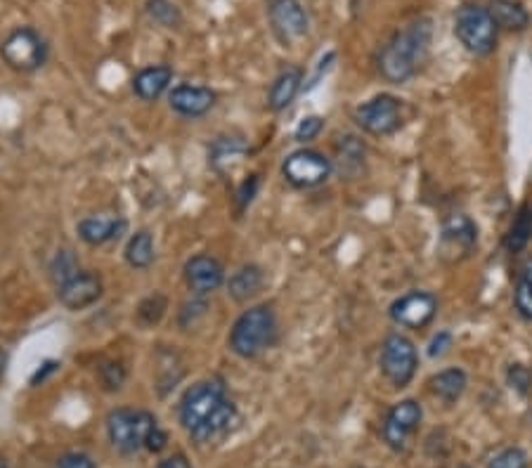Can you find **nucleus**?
Instances as JSON below:
<instances>
[{
	"label": "nucleus",
	"instance_id": "nucleus-21",
	"mask_svg": "<svg viewBox=\"0 0 532 468\" xmlns=\"http://www.w3.org/2000/svg\"><path fill=\"white\" fill-rule=\"evenodd\" d=\"M263 284L265 275L258 265H242L227 279V294H230V298H235L237 303H246L249 298L261 294Z\"/></svg>",
	"mask_w": 532,
	"mask_h": 468
},
{
	"label": "nucleus",
	"instance_id": "nucleus-6",
	"mask_svg": "<svg viewBox=\"0 0 532 468\" xmlns=\"http://www.w3.org/2000/svg\"><path fill=\"white\" fill-rule=\"evenodd\" d=\"M0 57L10 69L29 74V71L41 69L45 60H48V45H45L36 29L19 26L0 45Z\"/></svg>",
	"mask_w": 532,
	"mask_h": 468
},
{
	"label": "nucleus",
	"instance_id": "nucleus-18",
	"mask_svg": "<svg viewBox=\"0 0 532 468\" xmlns=\"http://www.w3.org/2000/svg\"><path fill=\"white\" fill-rule=\"evenodd\" d=\"M128 223L123 218H83L79 223V237L88 246H105L126 232Z\"/></svg>",
	"mask_w": 532,
	"mask_h": 468
},
{
	"label": "nucleus",
	"instance_id": "nucleus-20",
	"mask_svg": "<svg viewBox=\"0 0 532 468\" xmlns=\"http://www.w3.org/2000/svg\"><path fill=\"white\" fill-rule=\"evenodd\" d=\"M235 421H237V405L232 400H225L223 405H220L199 428H194L190 435L204 445V442H213V440L223 438Z\"/></svg>",
	"mask_w": 532,
	"mask_h": 468
},
{
	"label": "nucleus",
	"instance_id": "nucleus-19",
	"mask_svg": "<svg viewBox=\"0 0 532 468\" xmlns=\"http://www.w3.org/2000/svg\"><path fill=\"white\" fill-rule=\"evenodd\" d=\"M301 83H303V71L296 67H289L277 74L275 81L270 86L268 104L272 112H284L291 102L296 100V95L301 93Z\"/></svg>",
	"mask_w": 532,
	"mask_h": 468
},
{
	"label": "nucleus",
	"instance_id": "nucleus-39",
	"mask_svg": "<svg viewBox=\"0 0 532 468\" xmlns=\"http://www.w3.org/2000/svg\"><path fill=\"white\" fill-rule=\"evenodd\" d=\"M43 372H41V369H38V372L34 374V379H31V383H34V386H36V383L38 381H45V376H48L50 372H55V369H57V362H48V364H43Z\"/></svg>",
	"mask_w": 532,
	"mask_h": 468
},
{
	"label": "nucleus",
	"instance_id": "nucleus-33",
	"mask_svg": "<svg viewBox=\"0 0 532 468\" xmlns=\"http://www.w3.org/2000/svg\"><path fill=\"white\" fill-rule=\"evenodd\" d=\"M100 376L107 390H119L123 386V381H126V369H123L119 362H109L100 369Z\"/></svg>",
	"mask_w": 532,
	"mask_h": 468
},
{
	"label": "nucleus",
	"instance_id": "nucleus-38",
	"mask_svg": "<svg viewBox=\"0 0 532 468\" xmlns=\"http://www.w3.org/2000/svg\"><path fill=\"white\" fill-rule=\"evenodd\" d=\"M157 468H192V466H190V461H187L185 454H173V457L161 461Z\"/></svg>",
	"mask_w": 532,
	"mask_h": 468
},
{
	"label": "nucleus",
	"instance_id": "nucleus-1",
	"mask_svg": "<svg viewBox=\"0 0 532 468\" xmlns=\"http://www.w3.org/2000/svg\"><path fill=\"white\" fill-rule=\"evenodd\" d=\"M431 19H417L400 29L379 55V71L388 83H405L417 74L431 50Z\"/></svg>",
	"mask_w": 532,
	"mask_h": 468
},
{
	"label": "nucleus",
	"instance_id": "nucleus-29",
	"mask_svg": "<svg viewBox=\"0 0 532 468\" xmlns=\"http://www.w3.org/2000/svg\"><path fill=\"white\" fill-rule=\"evenodd\" d=\"M488 468H530V461L521 447H506V450L495 454Z\"/></svg>",
	"mask_w": 532,
	"mask_h": 468
},
{
	"label": "nucleus",
	"instance_id": "nucleus-17",
	"mask_svg": "<svg viewBox=\"0 0 532 468\" xmlns=\"http://www.w3.org/2000/svg\"><path fill=\"white\" fill-rule=\"evenodd\" d=\"M173 81V69L168 64H152V67L140 69L133 78V93L140 97V100H159L161 95L166 93L168 86Z\"/></svg>",
	"mask_w": 532,
	"mask_h": 468
},
{
	"label": "nucleus",
	"instance_id": "nucleus-10",
	"mask_svg": "<svg viewBox=\"0 0 532 468\" xmlns=\"http://www.w3.org/2000/svg\"><path fill=\"white\" fill-rule=\"evenodd\" d=\"M421 419H424V409H421L417 400H400L398 405H393L388 409L384 426H381L386 445L395 452L405 450L410 445L412 435L417 433Z\"/></svg>",
	"mask_w": 532,
	"mask_h": 468
},
{
	"label": "nucleus",
	"instance_id": "nucleus-34",
	"mask_svg": "<svg viewBox=\"0 0 532 468\" xmlns=\"http://www.w3.org/2000/svg\"><path fill=\"white\" fill-rule=\"evenodd\" d=\"M454 343V336L450 334V331H438L436 336H433V341L428 343V355L433 357V360H440V357H445L447 353H450Z\"/></svg>",
	"mask_w": 532,
	"mask_h": 468
},
{
	"label": "nucleus",
	"instance_id": "nucleus-36",
	"mask_svg": "<svg viewBox=\"0 0 532 468\" xmlns=\"http://www.w3.org/2000/svg\"><path fill=\"white\" fill-rule=\"evenodd\" d=\"M57 468H95L93 459L88 457V454H81V452H71V454H64L60 459V464Z\"/></svg>",
	"mask_w": 532,
	"mask_h": 468
},
{
	"label": "nucleus",
	"instance_id": "nucleus-9",
	"mask_svg": "<svg viewBox=\"0 0 532 468\" xmlns=\"http://www.w3.org/2000/svg\"><path fill=\"white\" fill-rule=\"evenodd\" d=\"M282 175L298 190H310V187L322 185L332 175V161L315 149H298L284 159Z\"/></svg>",
	"mask_w": 532,
	"mask_h": 468
},
{
	"label": "nucleus",
	"instance_id": "nucleus-31",
	"mask_svg": "<svg viewBox=\"0 0 532 468\" xmlns=\"http://www.w3.org/2000/svg\"><path fill=\"white\" fill-rule=\"evenodd\" d=\"M506 383L511 390H516L518 395H528L532 388V372L525 364H511L509 372H506Z\"/></svg>",
	"mask_w": 532,
	"mask_h": 468
},
{
	"label": "nucleus",
	"instance_id": "nucleus-2",
	"mask_svg": "<svg viewBox=\"0 0 532 468\" xmlns=\"http://www.w3.org/2000/svg\"><path fill=\"white\" fill-rule=\"evenodd\" d=\"M277 338V317L270 305H256V308L244 310L232 324L230 348L232 353L253 360L265 353Z\"/></svg>",
	"mask_w": 532,
	"mask_h": 468
},
{
	"label": "nucleus",
	"instance_id": "nucleus-14",
	"mask_svg": "<svg viewBox=\"0 0 532 468\" xmlns=\"http://www.w3.org/2000/svg\"><path fill=\"white\" fill-rule=\"evenodd\" d=\"M102 296V279L93 275V272H79L69 279V282L60 284L57 298L67 310H86L90 305L100 301Z\"/></svg>",
	"mask_w": 532,
	"mask_h": 468
},
{
	"label": "nucleus",
	"instance_id": "nucleus-12",
	"mask_svg": "<svg viewBox=\"0 0 532 468\" xmlns=\"http://www.w3.org/2000/svg\"><path fill=\"white\" fill-rule=\"evenodd\" d=\"M478 244V227L469 216L457 213L450 216L443 223V232H440V258L447 263H457L466 256H471V251Z\"/></svg>",
	"mask_w": 532,
	"mask_h": 468
},
{
	"label": "nucleus",
	"instance_id": "nucleus-22",
	"mask_svg": "<svg viewBox=\"0 0 532 468\" xmlns=\"http://www.w3.org/2000/svg\"><path fill=\"white\" fill-rule=\"evenodd\" d=\"M466 386H469V376H466L464 369L459 367L443 369V372H438L431 379L433 395H438L445 405H454V402L462 398Z\"/></svg>",
	"mask_w": 532,
	"mask_h": 468
},
{
	"label": "nucleus",
	"instance_id": "nucleus-41",
	"mask_svg": "<svg viewBox=\"0 0 532 468\" xmlns=\"http://www.w3.org/2000/svg\"><path fill=\"white\" fill-rule=\"evenodd\" d=\"M0 468H8V464H5V461H3V459H0Z\"/></svg>",
	"mask_w": 532,
	"mask_h": 468
},
{
	"label": "nucleus",
	"instance_id": "nucleus-7",
	"mask_svg": "<svg viewBox=\"0 0 532 468\" xmlns=\"http://www.w3.org/2000/svg\"><path fill=\"white\" fill-rule=\"evenodd\" d=\"M419 367L417 346L407 336L388 334L384 346H381V372L388 379V383L395 388L410 386Z\"/></svg>",
	"mask_w": 532,
	"mask_h": 468
},
{
	"label": "nucleus",
	"instance_id": "nucleus-42",
	"mask_svg": "<svg viewBox=\"0 0 532 468\" xmlns=\"http://www.w3.org/2000/svg\"><path fill=\"white\" fill-rule=\"evenodd\" d=\"M459 468H469V466H459Z\"/></svg>",
	"mask_w": 532,
	"mask_h": 468
},
{
	"label": "nucleus",
	"instance_id": "nucleus-27",
	"mask_svg": "<svg viewBox=\"0 0 532 468\" xmlns=\"http://www.w3.org/2000/svg\"><path fill=\"white\" fill-rule=\"evenodd\" d=\"M145 10L154 22L166 26V29H175V26L183 24V12L171 0H147Z\"/></svg>",
	"mask_w": 532,
	"mask_h": 468
},
{
	"label": "nucleus",
	"instance_id": "nucleus-30",
	"mask_svg": "<svg viewBox=\"0 0 532 468\" xmlns=\"http://www.w3.org/2000/svg\"><path fill=\"white\" fill-rule=\"evenodd\" d=\"M246 152V147L239 140H218L213 145V154H211V164L220 171V164L223 161L235 159V156H242Z\"/></svg>",
	"mask_w": 532,
	"mask_h": 468
},
{
	"label": "nucleus",
	"instance_id": "nucleus-26",
	"mask_svg": "<svg viewBox=\"0 0 532 468\" xmlns=\"http://www.w3.org/2000/svg\"><path fill=\"white\" fill-rule=\"evenodd\" d=\"M514 305H516L518 315H521L523 320L532 322V260H528V263H525L521 268V272H518Z\"/></svg>",
	"mask_w": 532,
	"mask_h": 468
},
{
	"label": "nucleus",
	"instance_id": "nucleus-23",
	"mask_svg": "<svg viewBox=\"0 0 532 468\" xmlns=\"http://www.w3.org/2000/svg\"><path fill=\"white\" fill-rule=\"evenodd\" d=\"M490 15L495 19L497 29L523 31L530 24L528 10L518 0H490Z\"/></svg>",
	"mask_w": 532,
	"mask_h": 468
},
{
	"label": "nucleus",
	"instance_id": "nucleus-28",
	"mask_svg": "<svg viewBox=\"0 0 532 468\" xmlns=\"http://www.w3.org/2000/svg\"><path fill=\"white\" fill-rule=\"evenodd\" d=\"M50 272H53V279L57 282V286L69 282L71 277L79 275V263H76L74 253L71 251H60L53 260V268H50Z\"/></svg>",
	"mask_w": 532,
	"mask_h": 468
},
{
	"label": "nucleus",
	"instance_id": "nucleus-13",
	"mask_svg": "<svg viewBox=\"0 0 532 468\" xmlns=\"http://www.w3.org/2000/svg\"><path fill=\"white\" fill-rule=\"evenodd\" d=\"M268 17L272 31H275L282 43H291L308 34V12L303 10V5L298 0H270Z\"/></svg>",
	"mask_w": 532,
	"mask_h": 468
},
{
	"label": "nucleus",
	"instance_id": "nucleus-35",
	"mask_svg": "<svg viewBox=\"0 0 532 468\" xmlns=\"http://www.w3.org/2000/svg\"><path fill=\"white\" fill-rule=\"evenodd\" d=\"M258 185H261V180H258V175H251L249 180H244V185L239 187V192H237L239 211H244V208L251 204L253 197H256V192H258Z\"/></svg>",
	"mask_w": 532,
	"mask_h": 468
},
{
	"label": "nucleus",
	"instance_id": "nucleus-37",
	"mask_svg": "<svg viewBox=\"0 0 532 468\" xmlns=\"http://www.w3.org/2000/svg\"><path fill=\"white\" fill-rule=\"evenodd\" d=\"M166 433H164V428H161L159 424L152 428V433L147 435V442H145V450L149 452H161L166 447Z\"/></svg>",
	"mask_w": 532,
	"mask_h": 468
},
{
	"label": "nucleus",
	"instance_id": "nucleus-15",
	"mask_svg": "<svg viewBox=\"0 0 532 468\" xmlns=\"http://www.w3.org/2000/svg\"><path fill=\"white\" fill-rule=\"evenodd\" d=\"M185 282L197 296H206L218 291L225 284V270L213 256H194L185 265Z\"/></svg>",
	"mask_w": 532,
	"mask_h": 468
},
{
	"label": "nucleus",
	"instance_id": "nucleus-3",
	"mask_svg": "<svg viewBox=\"0 0 532 468\" xmlns=\"http://www.w3.org/2000/svg\"><path fill=\"white\" fill-rule=\"evenodd\" d=\"M497 24L490 10L478 3H466L457 10L454 17V34L471 55L485 57L495 50L497 45Z\"/></svg>",
	"mask_w": 532,
	"mask_h": 468
},
{
	"label": "nucleus",
	"instance_id": "nucleus-24",
	"mask_svg": "<svg viewBox=\"0 0 532 468\" xmlns=\"http://www.w3.org/2000/svg\"><path fill=\"white\" fill-rule=\"evenodd\" d=\"M532 239V201L518 208L514 223H511L509 232L504 237V246L509 253H521Z\"/></svg>",
	"mask_w": 532,
	"mask_h": 468
},
{
	"label": "nucleus",
	"instance_id": "nucleus-32",
	"mask_svg": "<svg viewBox=\"0 0 532 468\" xmlns=\"http://www.w3.org/2000/svg\"><path fill=\"white\" fill-rule=\"evenodd\" d=\"M324 119L322 116H306V119L298 121V126L294 130V140L296 142H313L317 135L322 133Z\"/></svg>",
	"mask_w": 532,
	"mask_h": 468
},
{
	"label": "nucleus",
	"instance_id": "nucleus-4",
	"mask_svg": "<svg viewBox=\"0 0 532 468\" xmlns=\"http://www.w3.org/2000/svg\"><path fill=\"white\" fill-rule=\"evenodd\" d=\"M157 424V416H152L149 412H135V409L121 407L107 416V435L116 450L123 454H133L140 447H145L147 435L152 433V428Z\"/></svg>",
	"mask_w": 532,
	"mask_h": 468
},
{
	"label": "nucleus",
	"instance_id": "nucleus-16",
	"mask_svg": "<svg viewBox=\"0 0 532 468\" xmlns=\"http://www.w3.org/2000/svg\"><path fill=\"white\" fill-rule=\"evenodd\" d=\"M168 104H171L173 112H178L180 116L197 119V116L211 112L213 104H216V93L206 86H190V83H183V86H175L171 90Z\"/></svg>",
	"mask_w": 532,
	"mask_h": 468
},
{
	"label": "nucleus",
	"instance_id": "nucleus-40",
	"mask_svg": "<svg viewBox=\"0 0 532 468\" xmlns=\"http://www.w3.org/2000/svg\"><path fill=\"white\" fill-rule=\"evenodd\" d=\"M336 60V55H334V52H329V55L327 57H324V60H322V64H324V71H327L329 67H332V62ZM320 74H322V67H320V71H317V76L313 78V86H315V81H317V78H320Z\"/></svg>",
	"mask_w": 532,
	"mask_h": 468
},
{
	"label": "nucleus",
	"instance_id": "nucleus-11",
	"mask_svg": "<svg viewBox=\"0 0 532 468\" xmlns=\"http://www.w3.org/2000/svg\"><path fill=\"white\" fill-rule=\"evenodd\" d=\"M438 312V298L428 291H410V294L400 296L398 301H393L391 310V320L398 324V327L419 331L426 329L428 324L436 320Z\"/></svg>",
	"mask_w": 532,
	"mask_h": 468
},
{
	"label": "nucleus",
	"instance_id": "nucleus-25",
	"mask_svg": "<svg viewBox=\"0 0 532 468\" xmlns=\"http://www.w3.org/2000/svg\"><path fill=\"white\" fill-rule=\"evenodd\" d=\"M126 263L135 270H145L154 263V242L147 230L135 232L126 246Z\"/></svg>",
	"mask_w": 532,
	"mask_h": 468
},
{
	"label": "nucleus",
	"instance_id": "nucleus-8",
	"mask_svg": "<svg viewBox=\"0 0 532 468\" xmlns=\"http://www.w3.org/2000/svg\"><path fill=\"white\" fill-rule=\"evenodd\" d=\"M353 119L365 133L386 138V135H393L402 126V100L395 95L381 93L372 97V100L362 102L355 109Z\"/></svg>",
	"mask_w": 532,
	"mask_h": 468
},
{
	"label": "nucleus",
	"instance_id": "nucleus-5",
	"mask_svg": "<svg viewBox=\"0 0 532 468\" xmlns=\"http://www.w3.org/2000/svg\"><path fill=\"white\" fill-rule=\"evenodd\" d=\"M225 400V381L218 379V376L194 383L192 388H187L183 400H180V424L185 426L187 433H192L194 428L204 424Z\"/></svg>",
	"mask_w": 532,
	"mask_h": 468
}]
</instances>
